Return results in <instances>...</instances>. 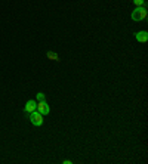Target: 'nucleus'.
I'll return each instance as SVG.
<instances>
[{
    "instance_id": "20e7f679",
    "label": "nucleus",
    "mask_w": 148,
    "mask_h": 164,
    "mask_svg": "<svg viewBox=\"0 0 148 164\" xmlns=\"http://www.w3.org/2000/svg\"><path fill=\"white\" fill-rule=\"evenodd\" d=\"M36 108H37V101H33V99H30V101H27V104H25V106H24V109H25V112H33V111H36Z\"/></svg>"
},
{
    "instance_id": "7ed1b4c3",
    "label": "nucleus",
    "mask_w": 148,
    "mask_h": 164,
    "mask_svg": "<svg viewBox=\"0 0 148 164\" xmlns=\"http://www.w3.org/2000/svg\"><path fill=\"white\" fill-rule=\"evenodd\" d=\"M36 111H39L42 115H48V114L51 112V108H49V105L46 104V101H43V102H37Z\"/></svg>"
},
{
    "instance_id": "0eeeda50",
    "label": "nucleus",
    "mask_w": 148,
    "mask_h": 164,
    "mask_svg": "<svg viewBox=\"0 0 148 164\" xmlns=\"http://www.w3.org/2000/svg\"><path fill=\"white\" fill-rule=\"evenodd\" d=\"M36 101H37V102H43V101H46V95H45L43 92H39V93L36 95Z\"/></svg>"
},
{
    "instance_id": "39448f33",
    "label": "nucleus",
    "mask_w": 148,
    "mask_h": 164,
    "mask_svg": "<svg viewBox=\"0 0 148 164\" xmlns=\"http://www.w3.org/2000/svg\"><path fill=\"white\" fill-rule=\"evenodd\" d=\"M135 39H136L139 43H147V40H148V33H147V31H138V33L135 34Z\"/></svg>"
},
{
    "instance_id": "6e6552de",
    "label": "nucleus",
    "mask_w": 148,
    "mask_h": 164,
    "mask_svg": "<svg viewBox=\"0 0 148 164\" xmlns=\"http://www.w3.org/2000/svg\"><path fill=\"white\" fill-rule=\"evenodd\" d=\"M133 3H135L136 8H138V6H147V5H145V0H133Z\"/></svg>"
},
{
    "instance_id": "f257e3e1",
    "label": "nucleus",
    "mask_w": 148,
    "mask_h": 164,
    "mask_svg": "<svg viewBox=\"0 0 148 164\" xmlns=\"http://www.w3.org/2000/svg\"><path fill=\"white\" fill-rule=\"evenodd\" d=\"M147 15H148V12H147V6H138V8H135V11L132 12V19L135 21V22H139V21H144L145 18H147Z\"/></svg>"
},
{
    "instance_id": "423d86ee",
    "label": "nucleus",
    "mask_w": 148,
    "mask_h": 164,
    "mask_svg": "<svg viewBox=\"0 0 148 164\" xmlns=\"http://www.w3.org/2000/svg\"><path fill=\"white\" fill-rule=\"evenodd\" d=\"M46 58L51 59V61H56V62L59 61V56H58L55 52H52V50H48V52H46Z\"/></svg>"
},
{
    "instance_id": "f03ea898",
    "label": "nucleus",
    "mask_w": 148,
    "mask_h": 164,
    "mask_svg": "<svg viewBox=\"0 0 148 164\" xmlns=\"http://www.w3.org/2000/svg\"><path fill=\"white\" fill-rule=\"evenodd\" d=\"M30 121H31V124L33 126H42L43 124V121H45V115H42L39 111H33V112H30Z\"/></svg>"
}]
</instances>
